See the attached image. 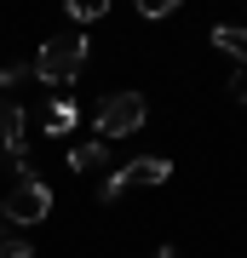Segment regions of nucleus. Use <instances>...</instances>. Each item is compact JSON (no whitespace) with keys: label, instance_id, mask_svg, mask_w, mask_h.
Segmentation results:
<instances>
[{"label":"nucleus","instance_id":"obj_4","mask_svg":"<svg viewBox=\"0 0 247 258\" xmlns=\"http://www.w3.org/2000/svg\"><path fill=\"white\" fill-rule=\"evenodd\" d=\"M167 178H173V161H167V155H138V161H127V166H121V172H115L98 195H104V201H115V195H127V189L167 184Z\"/></svg>","mask_w":247,"mask_h":258},{"label":"nucleus","instance_id":"obj_2","mask_svg":"<svg viewBox=\"0 0 247 258\" xmlns=\"http://www.w3.org/2000/svg\"><path fill=\"white\" fill-rule=\"evenodd\" d=\"M86 46L92 40L86 35H58V40H46V46L35 52V81H46V86H69L75 75L86 69Z\"/></svg>","mask_w":247,"mask_h":258},{"label":"nucleus","instance_id":"obj_6","mask_svg":"<svg viewBox=\"0 0 247 258\" xmlns=\"http://www.w3.org/2000/svg\"><path fill=\"white\" fill-rule=\"evenodd\" d=\"M213 46H219L224 57H236V69H247V29L241 23H219L213 29Z\"/></svg>","mask_w":247,"mask_h":258},{"label":"nucleus","instance_id":"obj_11","mask_svg":"<svg viewBox=\"0 0 247 258\" xmlns=\"http://www.w3.org/2000/svg\"><path fill=\"white\" fill-rule=\"evenodd\" d=\"M0 258H35V247H29L23 235H6L0 241Z\"/></svg>","mask_w":247,"mask_h":258},{"label":"nucleus","instance_id":"obj_7","mask_svg":"<svg viewBox=\"0 0 247 258\" xmlns=\"http://www.w3.org/2000/svg\"><path fill=\"white\" fill-rule=\"evenodd\" d=\"M75 120H81V109H75L69 98H58L52 109H46V132H52V138H69V132H75Z\"/></svg>","mask_w":247,"mask_h":258},{"label":"nucleus","instance_id":"obj_14","mask_svg":"<svg viewBox=\"0 0 247 258\" xmlns=\"http://www.w3.org/2000/svg\"><path fill=\"white\" fill-rule=\"evenodd\" d=\"M6 235H18V230H12V218H6V207H0V241H6Z\"/></svg>","mask_w":247,"mask_h":258},{"label":"nucleus","instance_id":"obj_5","mask_svg":"<svg viewBox=\"0 0 247 258\" xmlns=\"http://www.w3.org/2000/svg\"><path fill=\"white\" fill-rule=\"evenodd\" d=\"M23 109H18V103H12V98H0V149H6V155L12 161H23Z\"/></svg>","mask_w":247,"mask_h":258},{"label":"nucleus","instance_id":"obj_13","mask_svg":"<svg viewBox=\"0 0 247 258\" xmlns=\"http://www.w3.org/2000/svg\"><path fill=\"white\" fill-rule=\"evenodd\" d=\"M138 12H144V18H167V12H173V0H138Z\"/></svg>","mask_w":247,"mask_h":258},{"label":"nucleus","instance_id":"obj_10","mask_svg":"<svg viewBox=\"0 0 247 258\" xmlns=\"http://www.w3.org/2000/svg\"><path fill=\"white\" fill-rule=\"evenodd\" d=\"M104 12H110L104 0H75V6H69V18H75V23H98Z\"/></svg>","mask_w":247,"mask_h":258},{"label":"nucleus","instance_id":"obj_8","mask_svg":"<svg viewBox=\"0 0 247 258\" xmlns=\"http://www.w3.org/2000/svg\"><path fill=\"white\" fill-rule=\"evenodd\" d=\"M69 166H75V172H98V166H104V144H98V138L75 144V149H69Z\"/></svg>","mask_w":247,"mask_h":258},{"label":"nucleus","instance_id":"obj_1","mask_svg":"<svg viewBox=\"0 0 247 258\" xmlns=\"http://www.w3.org/2000/svg\"><path fill=\"white\" fill-rule=\"evenodd\" d=\"M0 207H6L12 230H23V224H40L46 212H52V189H46V178H40L29 161H18V166H12V195H6Z\"/></svg>","mask_w":247,"mask_h":258},{"label":"nucleus","instance_id":"obj_3","mask_svg":"<svg viewBox=\"0 0 247 258\" xmlns=\"http://www.w3.org/2000/svg\"><path fill=\"white\" fill-rule=\"evenodd\" d=\"M144 115H150V103L144 92H110L98 103V115H92V126H98V144H110V138H127V132L144 126Z\"/></svg>","mask_w":247,"mask_h":258},{"label":"nucleus","instance_id":"obj_9","mask_svg":"<svg viewBox=\"0 0 247 258\" xmlns=\"http://www.w3.org/2000/svg\"><path fill=\"white\" fill-rule=\"evenodd\" d=\"M29 75H35L29 63H6V69H0V98H6V92H18V86L29 81Z\"/></svg>","mask_w":247,"mask_h":258},{"label":"nucleus","instance_id":"obj_15","mask_svg":"<svg viewBox=\"0 0 247 258\" xmlns=\"http://www.w3.org/2000/svg\"><path fill=\"white\" fill-rule=\"evenodd\" d=\"M156 258H184V252L178 247H156Z\"/></svg>","mask_w":247,"mask_h":258},{"label":"nucleus","instance_id":"obj_12","mask_svg":"<svg viewBox=\"0 0 247 258\" xmlns=\"http://www.w3.org/2000/svg\"><path fill=\"white\" fill-rule=\"evenodd\" d=\"M230 98L247 103V69H230Z\"/></svg>","mask_w":247,"mask_h":258}]
</instances>
